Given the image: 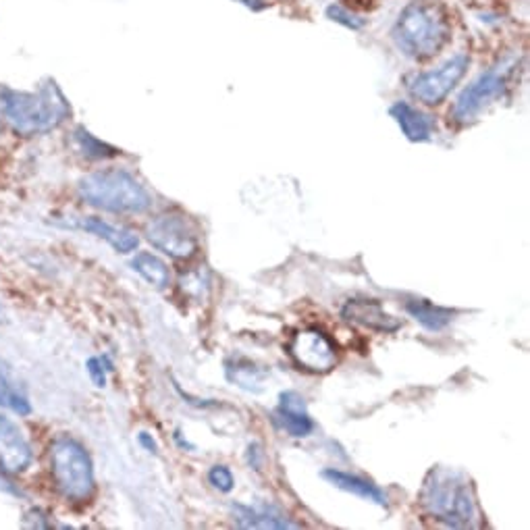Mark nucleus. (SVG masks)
I'll use <instances>...</instances> for the list:
<instances>
[{
	"mask_svg": "<svg viewBox=\"0 0 530 530\" xmlns=\"http://www.w3.org/2000/svg\"><path fill=\"white\" fill-rule=\"evenodd\" d=\"M0 104H3V113L15 134L25 138L48 134V131L63 125L71 115L69 100L52 79H48L36 92L3 88L0 90Z\"/></svg>",
	"mask_w": 530,
	"mask_h": 530,
	"instance_id": "nucleus-1",
	"label": "nucleus"
},
{
	"mask_svg": "<svg viewBox=\"0 0 530 530\" xmlns=\"http://www.w3.org/2000/svg\"><path fill=\"white\" fill-rule=\"evenodd\" d=\"M452 36V23L437 0H412L393 25V40L406 57L424 61L435 57Z\"/></svg>",
	"mask_w": 530,
	"mask_h": 530,
	"instance_id": "nucleus-2",
	"label": "nucleus"
},
{
	"mask_svg": "<svg viewBox=\"0 0 530 530\" xmlns=\"http://www.w3.org/2000/svg\"><path fill=\"white\" fill-rule=\"evenodd\" d=\"M420 506L447 526L470 528L476 524L472 487L462 474L452 470L437 468L429 472L420 491Z\"/></svg>",
	"mask_w": 530,
	"mask_h": 530,
	"instance_id": "nucleus-3",
	"label": "nucleus"
},
{
	"mask_svg": "<svg viewBox=\"0 0 530 530\" xmlns=\"http://www.w3.org/2000/svg\"><path fill=\"white\" fill-rule=\"evenodd\" d=\"M77 192L86 204L115 215H142L152 206L148 190L123 169L96 171L79 181Z\"/></svg>",
	"mask_w": 530,
	"mask_h": 530,
	"instance_id": "nucleus-4",
	"label": "nucleus"
},
{
	"mask_svg": "<svg viewBox=\"0 0 530 530\" xmlns=\"http://www.w3.org/2000/svg\"><path fill=\"white\" fill-rule=\"evenodd\" d=\"M50 470L59 493L73 503L88 501L96 491L94 466L86 447L69 435L50 443Z\"/></svg>",
	"mask_w": 530,
	"mask_h": 530,
	"instance_id": "nucleus-5",
	"label": "nucleus"
},
{
	"mask_svg": "<svg viewBox=\"0 0 530 530\" xmlns=\"http://www.w3.org/2000/svg\"><path fill=\"white\" fill-rule=\"evenodd\" d=\"M512 71H514V65L503 63L476 77L474 82L458 96L456 106L452 111L454 121L460 125H466V123L476 121V117H481V113L487 109V106L499 100L503 92L508 90Z\"/></svg>",
	"mask_w": 530,
	"mask_h": 530,
	"instance_id": "nucleus-6",
	"label": "nucleus"
},
{
	"mask_svg": "<svg viewBox=\"0 0 530 530\" xmlns=\"http://www.w3.org/2000/svg\"><path fill=\"white\" fill-rule=\"evenodd\" d=\"M148 242L175 260L196 256L200 242L190 219L181 212H163L146 227Z\"/></svg>",
	"mask_w": 530,
	"mask_h": 530,
	"instance_id": "nucleus-7",
	"label": "nucleus"
},
{
	"mask_svg": "<svg viewBox=\"0 0 530 530\" xmlns=\"http://www.w3.org/2000/svg\"><path fill=\"white\" fill-rule=\"evenodd\" d=\"M287 352L291 360L308 373L323 375L335 368L337 364V348L331 337L321 329H302L291 337Z\"/></svg>",
	"mask_w": 530,
	"mask_h": 530,
	"instance_id": "nucleus-8",
	"label": "nucleus"
},
{
	"mask_svg": "<svg viewBox=\"0 0 530 530\" xmlns=\"http://www.w3.org/2000/svg\"><path fill=\"white\" fill-rule=\"evenodd\" d=\"M468 65L470 59L466 55H456L447 63H443L439 69L416 75L410 82L412 96L429 106L441 104L447 98V94L462 82V77L468 71Z\"/></svg>",
	"mask_w": 530,
	"mask_h": 530,
	"instance_id": "nucleus-9",
	"label": "nucleus"
},
{
	"mask_svg": "<svg viewBox=\"0 0 530 530\" xmlns=\"http://www.w3.org/2000/svg\"><path fill=\"white\" fill-rule=\"evenodd\" d=\"M34 462V452L17 424L0 416V470L5 474H21Z\"/></svg>",
	"mask_w": 530,
	"mask_h": 530,
	"instance_id": "nucleus-10",
	"label": "nucleus"
},
{
	"mask_svg": "<svg viewBox=\"0 0 530 530\" xmlns=\"http://www.w3.org/2000/svg\"><path fill=\"white\" fill-rule=\"evenodd\" d=\"M341 318L375 333H395L402 329L400 318L385 312V308L377 300H348L341 308Z\"/></svg>",
	"mask_w": 530,
	"mask_h": 530,
	"instance_id": "nucleus-11",
	"label": "nucleus"
},
{
	"mask_svg": "<svg viewBox=\"0 0 530 530\" xmlns=\"http://www.w3.org/2000/svg\"><path fill=\"white\" fill-rule=\"evenodd\" d=\"M275 418L281 424V429L291 437L302 439L314 431V422L306 410V400L298 391H283L279 395Z\"/></svg>",
	"mask_w": 530,
	"mask_h": 530,
	"instance_id": "nucleus-12",
	"label": "nucleus"
},
{
	"mask_svg": "<svg viewBox=\"0 0 530 530\" xmlns=\"http://www.w3.org/2000/svg\"><path fill=\"white\" fill-rule=\"evenodd\" d=\"M389 115L395 119L397 125H400L404 136L410 142H429L433 138V131H435L433 117L414 109L412 104L404 100L395 102L389 109Z\"/></svg>",
	"mask_w": 530,
	"mask_h": 530,
	"instance_id": "nucleus-13",
	"label": "nucleus"
},
{
	"mask_svg": "<svg viewBox=\"0 0 530 530\" xmlns=\"http://www.w3.org/2000/svg\"><path fill=\"white\" fill-rule=\"evenodd\" d=\"M233 520L240 528H300L298 522H291L283 512L273 506H242L233 503Z\"/></svg>",
	"mask_w": 530,
	"mask_h": 530,
	"instance_id": "nucleus-14",
	"label": "nucleus"
},
{
	"mask_svg": "<svg viewBox=\"0 0 530 530\" xmlns=\"http://www.w3.org/2000/svg\"><path fill=\"white\" fill-rule=\"evenodd\" d=\"M321 476L325 481H329L333 487L346 491V493H352L356 497H362L366 501H373L377 503V506L381 508H387V495L383 489H379L375 483H370L366 479H362V476H356V474H350V472H343V470H337V468H327L321 472Z\"/></svg>",
	"mask_w": 530,
	"mask_h": 530,
	"instance_id": "nucleus-15",
	"label": "nucleus"
},
{
	"mask_svg": "<svg viewBox=\"0 0 530 530\" xmlns=\"http://www.w3.org/2000/svg\"><path fill=\"white\" fill-rule=\"evenodd\" d=\"M77 227H82L84 231L100 237V240H104L106 244H111L119 254L134 252L138 248V244H140L138 235L134 231L123 229V227H115V225L106 223V221H102L98 217L79 219Z\"/></svg>",
	"mask_w": 530,
	"mask_h": 530,
	"instance_id": "nucleus-16",
	"label": "nucleus"
},
{
	"mask_svg": "<svg viewBox=\"0 0 530 530\" xmlns=\"http://www.w3.org/2000/svg\"><path fill=\"white\" fill-rule=\"evenodd\" d=\"M406 312L414 318L416 323H420L424 329H429V331H441L454 321V310L435 306L429 300H408Z\"/></svg>",
	"mask_w": 530,
	"mask_h": 530,
	"instance_id": "nucleus-17",
	"label": "nucleus"
},
{
	"mask_svg": "<svg viewBox=\"0 0 530 530\" xmlns=\"http://www.w3.org/2000/svg\"><path fill=\"white\" fill-rule=\"evenodd\" d=\"M131 267H134V271L154 289L163 291L171 285V273L167 269V264L158 256H154L152 252L136 254L134 260H131Z\"/></svg>",
	"mask_w": 530,
	"mask_h": 530,
	"instance_id": "nucleus-18",
	"label": "nucleus"
},
{
	"mask_svg": "<svg viewBox=\"0 0 530 530\" xmlns=\"http://www.w3.org/2000/svg\"><path fill=\"white\" fill-rule=\"evenodd\" d=\"M0 406L13 410L19 416H28L32 412V404L19 387L11 383L7 366L0 362Z\"/></svg>",
	"mask_w": 530,
	"mask_h": 530,
	"instance_id": "nucleus-19",
	"label": "nucleus"
},
{
	"mask_svg": "<svg viewBox=\"0 0 530 530\" xmlns=\"http://www.w3.org/2000/svg\"><path fill=\"white\" fill-rule=\"evenodd\" d=\"M73 138H75V144L79 146V150H82V154L86 158H90V161H106V158H115L117 154H121L119 148L98 140L96 136L90 134L86 127H77L73 131Z\"/></svg>",
	"mask_w": 530,
	"mask_h": 530,
	"instance_id": "nucleus-20",
	"label": "nucleus"
},
{
	"mask_svg": "<svg viewBox=\"0 0 530 530\" xmlns=\"http://www.w3.org/2000/svg\"><path fill=\"white\" fill-rule=\"evenodd\" d=\"M227 377L235 385H240L242 389L260 391L264 373H262L260 368H256L254 364H250L246 360H240V362H235V364H227Z\"/></svg>",
	"mask_w": 530,
	"mask_h": 530,
	"instance_id": "nucleus-21",
	"label": "nucleus"
},
{
	"mask_svg": "<svg viewBox=\"0 0 530 530\" xmlns=\"http://www.w3.org/2000/svg\"><path fill=\"white\" fill-rule=\"evenodd\" d=\"M86 370H88V375L96 387H106V373H113L115 366L106 356H102V358L94 356L86 362Z\"/></svg>",
	"mask_w": 530,
	"mask_h": 530,
	"instance_id": "nucleus-22",
	"label": "nucleus"
},
{
	"mask_svg": "<svg viewBox=\"0 0 530 530\" xmlns=\"http://www.w3.org/2000/svg\"><path fill=\"white\" fill-rule=\"evenodd\" d=\"M208 483L221 493H231L235 487V479L227 466H212L208 470Z\"/></svg>",
	"mask_w": 530,
	"mask_h": 530,
	"instance_id": "nucleus-23",
	"label": "nucleus"
},
{
	"mask_svg": "<svg viewBox=\"0 0 530 530\" xmlns=\"http://www.w3.org/2000/svg\"><path fill=\"white\" fill-rule=\"evenodd\" d=\"M327 15H329L333 21L343 23V25H346V28H350V30H360L362 25H364V19L356 17V15L350 13L348 9H341V7H337V5H331V7L327 9Z\"/></svg>",
	"mask_w": 530,
	"mask_h": 530,
	"instance_id": "nucleus-24",
	"label": "nucleus"
},
{
	"mask_svg": "<svg viewBox=\"0 0 530 530\" xmlns=\"http://www.w3.org/2000/svg\"><path fill=\"white\" fill-rule=\"evenodd\" d=\"M246 462L254 468V470H262L264 464V452L258 443H250L248 445V452H246Z\"/></svg>",
	"mask_w": 530,
	"mask_h": 530,
	"instance_id": "nucleus-25",
	"label": "nucleus"
},
{
	"mask_svg": "<svg viewBox=\"0 0 530 530\" xmlns=\"http://www.w3.org/2000/svg\"><path fill=\"white\" fill-rule=\"evenodd\" d=\"M138 441H140V445L146 449L148 454H154V456L158 454V443H156V439L150 433H140Z\"/></svg>",
	"mask_w": 530,
	"mask_h": 530,
	"instance_id": "nucleus-26",
	"label": "nucleus"
},
{
	"mask_svg": "<svg viewBox=\"0 0 530 530\" xmlns=\"http://www.w3.org/2000/svg\"><path fill=\"white\" fill-rule=\"evenodd\" d=\"M240 3L250 7V9H254V11H260L262 7L269 5V0H240Z\"/></svg>",
	"mask_w": 530,
	"mask_h": 530,
	"instance_id": "nucleus-27",
	"label": "nucleus"
},
{
	"mask_svg": "<svg viewBox=\"0 0 530 530\" xmlns=\"http://www.w3.org/2000/svg\"><path fill=\"white\" fill-rule=\"evenodd\" d=\"M175 441L179 443L181 449H194L192 443H188V441H183V439H181V433H179V431H175Z\"/></svg>",
	"mask_w": 530,
	"mask_h": 530,
	"instance_id": "nucleus-28",
	"label": "nucleus"
}]
</instances>
